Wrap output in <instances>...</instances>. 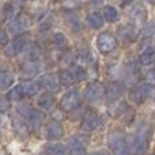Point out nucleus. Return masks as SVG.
Returning a JSON list of instances; mask_svg holds the SVG:
<instances>
[{"label":"nucleus","instance_id":"nucleus-1","mask_svg":"<svg viewBox=\"0 0 155 155\" xmlns=\"http://www.w3.org/2000/svg\"><path fill=\"white\" fill-rule=\"evenodd\" d=\"M87 76V72L86 70L82 67L80 64H72L67 68V70L61 71L60 72V82L64 86H71L75 84L78 82H82V80L86 79Z\"/></svg>","mask_w":155,"mask_h":155},{"label":"nucleus","instance_id":"nucleus-7","mask_svg":"<svg viewBox=\"0 0 155 155\" xmlns=\"http://www.w3.org/2000/svg\"><path fill=\"white\" fill-rule=\"evenodd\" d=\"M155 91L154 87H151V84H139L135 86L131 91H129V99L135 104H142L146 98L153 97V93Z\"/></svg>","mask_w":155,"mask_h":155},{"label":"nucleus","instance_id":"nucleus-21","mask_svg":"<svg viewBox=\"0 0 155 155\" xmlns=\"http://www.w3.org/2000/svg\"><path fill=\"white\" fill-rule=\"evenodd\" d=\"M86 21H87L88 26L93 27V29H99V27L104 26V16H102L99 12L88 14L87 18H86Z\"/></svg>","mask_w":155,"mask_h":155},{"label":"nucleus","instance_id":"nucleus-34","mask_svg":"<svg viewBox=\"0 0 155 155\" xmlns=\"http://www.w3.org/2000/svg\"><path fill=\"white\" fill-rule=\"evenodd\" d=\"M147 3H150V4H155V0H146Z\"/></svg>","mask_w":155,"mask_h":155},{"label":"nucleus","instance_id":"nucleus-22","mask_svg":"<svg viewBox=\"0 0 155 155\" xmlns=\"http://www.w3.org/2000/svg\"><path fill=\"white\" fill-rule=\"evenodd\" d=\"M21 86H22V88H23V93H25V95H26V97L35 95V94L38 93V90H40V86H38L35 82H33V80L22 82Z\"/></svg>","mask_w":155,"mask_h":155},{"label":"nucleus","instance_id":"nucleus-15","mask_svg":"<svg viewBox=\"0 0 155 155\" xmlns=\"http://www.w3.org/2000/svg\"><path fill=\"white\" fill-rule=\"evenodd\" d=\"M70 155H87L86 153V144L80 136H74L70 140Z\"/></svg>","mask_w":155,"mask_h":155},{"label":"nucleus","instance_id":"nucleus-16","mask_svg":"<svg viewBox=\"0 0 155 155\" xmlns=\"http://www.w3.org/2000/svg\"><path fill=\"white\" fill-rule=\"evenodd\" d=\"M118 35H120L121 40L127 41H135V38L137 37V30L135 26H123L118 29Z\"/></svg>","mask_w":155,"mask_h":155},{"label":"nucleus","instance_id":"nucleus-13","mask_svg":"<svg viewBox=\"0 0 155 155\" xmlns=\"http://www.w3.org/2000/svg\"><path fill=\"white\" fill-rule=\"evenodd\" d=\"M124 84L120 82H112L109 83L106 88H105V95L109 101H117L118 98H121V95L124 94Z\"/></svg>","mask_w":155,"mask_h":155},{"label":"nucleus","instance_id":"nucleus-25","mask_svg":"<svg viewBox=\"0 0 155 155\" xmlns=\"http://www.w3.org/2000/svg\"><path fill=\"white\" fill-rule=\"evenodd\" d=\"M40 48L35 44H33L29 48L25 49V57H26L27 61H37V59L40 57Z\"/></svg>","mask_w":155,"mask_h":155},{"label":"nucleus","instance_id":"nucleus-23","mask_svg":"<svg viewBox=\"0 0 155 155\" xmlns=\"http://www.w3.org/2000/svg\"><path fill=\"white\" fill-rule=\"evenodd\" d=\"M14 75L10 71H2L0 72V88L2 90H7L8 87H11L14 83Z\"/></svg>","mask_w":155,"mask_h":155},{"label":"nucleus","instance_id":"nucleus-2","mask_svg":"<svg viewBox=\"0 0 155 155\" xmlns=\"http://www.w3.org/2000/svg\"><path fill=\"white\" fill-rule=\"evenodd\" d=\"M107 147L114 155H127L129 153L127 137L121 131H112L107 135Z\"/></svg>","mask_w":155,"mask_h":155},{"label":"nucleus","instance_id":"nucleus-14","mask_svg":"<svg viewBox=\"0 0 155 155\" xmlns=\"http://www.w3.org/2000/svg\"><path fill=\"white\" fill-rule=\"evenodd\" d=\"M40 86L41 87H44L45 90L51 91V93H54V91H59L60 88V78L52 75V74H49V75H44L42 78L40 79Z\"/></svg>","mask_w":155,"mask_h":155},{"label":"nucleus","instance_id":"nucleus-8","mask_svg":"<svg viewBox=\"0 0 155 155\" xmlns=\"http://www.w3.org/2000/svg\"><path fill=\"white\" fill-rule=\"evenodd\" d=\"M80 105V95L78 90H70L63 95L61 101H60V107L64 112H72Z\"/></svg>","mask_w":155,"mask_h":155},{"label":"nucleus","instance_id":"nucleus-31","mask_svg":"<svg viewBox=\"0 0 155 155\" xmlns=\"http://www.w3.org/2000/svg\"><path fill=\"white\" fill-rule=\"evenodd\" d=\"M5 45H7V33L4 30H2V46L4 48Z\"/></svg>","mask_w":155,"mask_h":155},{"label":"nucleus","instance_id":"nucleus-9","mask_svg":"<svg viewBox=\"0 0 155 155\" xmlns=\"http://www.w3.org/2000/svg\"><path fill=\"white\" fill-rule=\"evenodd\" d=\"M64 135V129H63L61 124L56 120L49 121L45 125V129H44V137L46 140H59L63 137Z\"/></svg>","mask_w":155,"mask_h":155},{"label":"nucleus","instance_id":"nucleus-5","mask_svg":"<svg viewBox=\"0 0 155 155\" xmlns=\"http://www.w3.org/2000/svg\"><path fill=\"white\" fill-rule=\"evenodd\" d=\"M117 46V40L116 37L112 34V33H107V31H104L101 34H98L97 37V48L101 53H110L113 52Z\"/></svg>","mask_w":155,"mask_h":155},{"label":"nucleus","instance_id":"nucleus-17","mask_svg":"<svg viewBox=\"0 0 155 155\" xmlns=\"http://www.w3.org/2000/svg\"><path fill=\"white\" fill-rule=\"evenodd\" d=\"M45 153L48 155H68V148L60 143H51L45 146Z\"/></svg>","mask_w":155,"mask_h":155},{"label":"nucleus","instance_id":"nucleus-32","mask_svg":"<svg viewBox=\"0 0 155 155\" xmlns=\"http://www.w3.org/2000/svg\"><path fill=\"white\" fill-rule=\"evenodd\" d=\"M93 155H110L107 151H99V153H94Z\"/></svg>","mask_w":155,"mask_h":155},{"label":"nucleus","instance_id":"nucleus-33","mask_svg":"<svg viewBox=\"0 0 155 155\" xmlns=\"http://www.w3.org/2000/svg\"><path fill=\"white\" fill-rule=\"evenodd\" d=\"M94 5H101L102 4V0H93Z\"/></svg>","mask_w":155,"mask_h":155},{"label":"nucleus","instance_id":"nucleus-10","mask_svg":"<svg viewBox=\"0 0 155 155\" xmlns=\"http://www.w3.org/2000/svg\"><path fill=\"white\" fill-rule=\"evenodd\" d=\"M26 35H16L15 38H14L12 41H11V44L5 48V56L8 57H14L16 56V54L22 53V52H25V49H26Z\"/></svg>","mask_w":155,"mask_h":155},{"label":"nucleus","instance_id":"nucleus-28","mask_svg":"<svg viewBox=\"0 0 155 155\" xmlns=\"http://www.w3.org/2000/svg\"><path fill=\"white\" fill-rule=\"evenodd\" d=\"M53 42L56 44L57 46H64L67 41H65V37L61 34V33H56L54 37H53Z\"/></svg>","mask_w":155,"mask_h":155},{"label":"nucleus","instance_id":"nucleus-3","mask_svg":"<svg viewBox=\"0 0 155 155\" xmlns=\"http://www.w3.org/2000/svg\"><path fill=\"white\" fill-rule=\"evenodd\" d=\"M150 136H151V128L147 124H143L137 128L136 134L134 136L132 140V148L136 153H143L147 148L148 142H150Z\"/></svg>","mask_w":155,"mask_h":155},{"label":"nucleus","instance_id":"nucleus-29","mask_svg":"<svg viewBox=\"0 0 155 155\" xmlns=\"http://www.w3.org/2000/svg\"><path fill=\"white\" fill-rule=\"evenodd\" d=\"M12 12H14V7L11 4H5L4 8H3V16L4 19H8L12 16Z\"/></svg>","mask_w":155,"mask_h":155},{"label":"nucleus","instance_id":"nucleus-6","mask_svg":"<svg viewBox=\"0 0 155 155\" xmlns=\"http://www.w3.org/2000/svg\"><path fill=\"white\" fill-rule=\"evenodd\" d=\"M22 116H25L27 127L37 134L40 131L41 125H42V112H40L38 109H33V107H26L22 113Z\"/></svg>","mask_w":155,"mask_h":155},{"label":"nucleus","instance_id":"nucleus-11","mask_svg":"<svg viewBox=\"0 0 155 155\" xmlns=\"http://www.w3.org/2000/svg\"><path fill=\"white\" fill-rule=\"evenodd\" d=\"M30 27V18L26 14H19L10 22V31L12 34H19Z\"/></svg>","mask_w":155,"mask_h":155},{"label":"nucleus","instance_id":"nucleus-18","mask_svg":"<svg viewBox=\"0 0 155 155\" xmlns=\"http://www.w3.org/2000/svg\"><path fill=\"white\" fill-rule=\"evenodd\" d=\"M37 105H38V107L42 110H51L54 105V99H53V97L48 93L41 94L37 99Z\"/></svg>","mask_w":155,"mask_h":155},{"label":"nucleus","instance_id":"nucleus-4","mask_svg":"<svg viewBox=\"0 0 155 155\" xmlns=\"http://www.w3.org/2000/svg\"><path fill=\"white\" fill-rule=\"evenodd\" d=\"M104 125L101 116L94 110H87L82 117V129L86 132H93Z\"/></svg>","mask_w":155,"mask_h":155},{"label":"nucleus","instance_id":"nucleus-19","mask_svg":"<svg viewBox=\"0 0 155 155\" xmlns=\"http://www.w3.org/2000/svg\"><path fill=\"white\" fill-rule=\"evenodd\" d=\"M139 61L142 65H150L155 63V49L154 48H147L140 53Z\"/></svg>","mask_w":155,"mask_h":155},{"label":"nucleus","instance_id":"nucleus-27","mask_svg":"<svg viewBox=\"0 0 155 155\" xmlns=\"http://www.w3.org/2000/svg\"><path fill=\"white\" fill-rule=\"evenodd\" d=\"M104 18L107 22H116L118 19V11L112 5H106L104 7Z\"/></svg>","mask_w":155,"mask_h":155},{"label":"nucleus","instance_id":"nucleus-20","mask_svg":"<svg viewBox=\"0 0 155 155\" xmlns=\"http://www.w3.org/2000/svg\"><path fill=\"white\" fill-rule=\"evenodd\" d=\"M25 118L22 117L19 113H14V116H12V125H14V128H15V131L18 132L19 135H26V124L27 123H25Z\"/></svg>","mask_w":155,"mask_h":155},{"label":"nucleus","instance_id":"nucleus-26","mask_svg":"<svg viewBox=\"0 0 155 155\" xmlns=\"http://www.w3.org/2000/svg\"><path fill=\"white\" fill-rule=\"evenodd\" d=\"M23 97H26V95H25L23 88H22L21 84L15 86V87H14L12 90H10V93L7 94V99H8L10 102H11V101H21Z\"/></svg>","mask_w":155,"mask_h":155},{"label":"nucleus","instance_id":"nucleus-12","mask_svg":"<svg viewBox=\"0 0 155 155\" xmlns=\"http://www.w3.org/2000/svg\"><path fill=\"white\" fill-rule=\"evenodd\" d=\"M104 94H105V88L102 87V84H99V83H97V82L87 84V87H86V90H84L86 99L90 102L99 101V99L104 97Z\"/></svg>","mask_w":155,"mask_h":155},{"label":"nucleus","instance_id":"nucleus-24","mask_svg":"<svg viewBox=\"0 0 155 155\" xmlns=\"http://www.w3.org/2000/svg\"><path fill=\"white\" fill-rule=\"evenodd\" d=\"M22 71L26 76H34L40 71V65L37 64V61H26L22 65Z\"/></svg>","mask_w":155,"mask_h":155},{"label":"nucleus","instance_id":"nucleus-35","mask_svg":"<svg viewBox=\"0 0 155 155\" xmlns=\"http://www.w3.org/2000/svg\"><path fill=\"white\" fill-rule=\"evenodd\" d=\"M153 155H155V154H153Z\"/></svg>","mask_w":155,"mask_h":155},{"label":"nucleus","instance_id":"nucleus-30","mask_svg":"<svg viewBox=\"0 0 155 155\" xmlns=\"http://www.w3.org/2000/svg\"><path fill=\"white\" fill-rule=\"evenodd\" d=\"M146 80H147V83H150V84H155V70L154 71H148L147 74H146Z\"/></svg>","mask_w":155,"mask_h":155}]
</instances>
